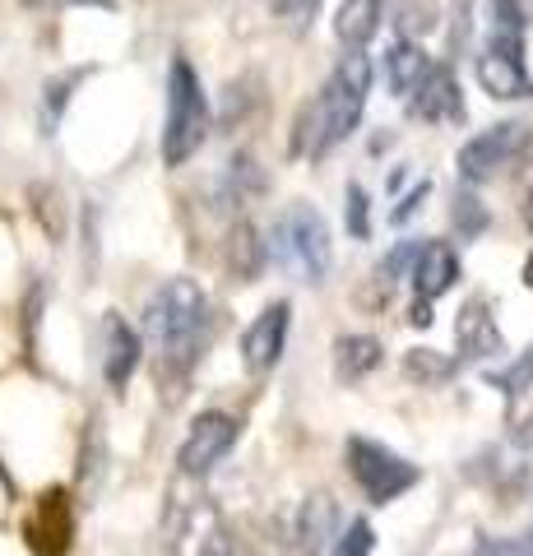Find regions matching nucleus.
Here are the masks:
<instances>
[{
  "mask_svg": "<svg viewBox=\"0 0 533 556\" xmlns=\"http://www.w3.org/2000/svg\"><path fill=\"white\" fill-rule=\"evenodd\" d=\"M367 93H371V56L348 51V56L334 65L330 84L320 89V98L312 102V112H306V121H302V139L316 159L339 149L343 139L357 130V121H363V112H367Z\"/></svg>",
  "mask_w": 533,
  "mask_h": 556,
  "instance_id": "nucleus-1",
  "label": "nucleus"
},
{
  "mask_svg": "<svg viewBox=\"0 0 533 556\" xmlns=\"http://www.w3.org/2000/svg\"><path fill=\"white\" fill-rule=\"evenodd\" d=\"M144 329H149V339L158 343V353L191 362L214 329V306L204 298L200 283H191V278H172V283H163L149 298Z\"/></svg>",
  "mask_w": 533,
  "mask_h": 556,
  "instance_id": "nucleus-2",
  "label": "nucleus"
},
{
  "mask_svg": "<svg viewBox=\"0 0 533 556\" xmlns=\"http://www.w3.org/2000/svg\"><path fill=\"white\" fill-rule=\"evenodd\" d=\"M478 84L502 98H533V79H529V65H524V10L520 0H492V33H487V47L478 56Z\"/></svg>",
  "mask_w": 533,
  "mask_h": 556,
  "instance_id": "nucleus-3",
  "label": "nucleus"
},
{
  "mask_svg": "<svg viewBox=\"0 0 533 556\" xmlns=\"http://www.w3.org/2000/svg\"><path fill=\"white\" fill-rule=\"evenodd\" d=\"M210 135V98L200 89L195 65L177 56L167 70V126H163V163L181 167Z\"/></svg>",
  "mask_w": 533,
  "mask_h": 556,
  "instance_id": "nucleus-4",
  "label": "nucleus"
},
{
  "mask_svg": "<svg viewBox=\"0 0 533 556\" xmlns=\"http://www.w3.org/2000/svg\"><path fill=\"white\" fill-rule=\"evenodd\" d=\"M269 247H274V260L283 269L302 274L306 283H316L330 269V228H325V218L312 204H292L288 214H279Z\"/></svg>",
  "mask_w": 533,
  "mask_h": 556,
  "instance_id": "nucleus-5",
  "label": "nucleus"
},
{
  "mask_svg": "<svg viewBox=\"0 0 533 556\" xmlns=\"http://www.w3.org/2000/svg\"><path fill=\"white\" fill-rule=\"evenodd\" d=\"M348 468H353L357 486L367 492V501H376V506H385V501H394L418 482V464H408L404 455H394L381 441H363V437L348 441Z\"/></svg>",
  "mask_w": 533,
  "mask_h": 556,
  "instance_id": "nucleus-6",
  "label": "nucleus"
},
{
  "mask_svg": "<svg viewBox=\"0 0 533 556\" xmlns=\"http://www.w3.org/2000/svg\"><path fill=\"white\" fill-rule=\"evenodd\" d=\"M529 139L533 135H529L524 121H502V126L473 135L469 144L459 149V177L464 181H487V177H496V172L510 167L515 159H524Z\"/></svg>",
  "mask_w": 533,
  "mask_h": 556,
  "instance_id": "nucleus-7",
  "label": "nucleus"
},
{
  "mask_svg": "<svg viewBox=\"0 0 533 556\" xmlns=\"http://www.w3.org/2000/svg\"><path fill=\"white\" fill-rule=\"evenodd\" d=\"M232 441H237V417L200 413L191 422V431H186V441H181V455H177L181 473H210V468L232 450Z\"/></svg>",
  "mask_w": 533,
  "mask_h": 556,
  "instance_id": "nucleus-8",
  "label": "nucleus"
},
{
  "mask_svg": "<svg viewBox=\"0 0 533 556\" xmlns=\"http://www.w3.org/2000/svg\"><path fill=\"white\" fill-rule=\"evenodd\" d=\"M288 325H292V306H288V302H269L261 316L251 320V329L242 334V362H246L251 376H265L274 362L283 357Z\"/></svg>",
  "mask_w": 533,
  "mask_h": 556,
  "instance_id": "nucleus-9",
  "label": "nucleus"
},
{
  "mask_svg": "<svg viewBox=\"0 0 533 556\" xmlns=\"http://www.w3.org/2000/svg\"><path fill=\"white\" fill-rule=\"evenodd\" d=\"M135 367H140V334L116 311H107L102 316V376H107L112 390H126Z\"/></svg>",
  "mask_w": 533,
  "mask_h": 556,
  "instance_id": "nucleus-10",
  "label": "nucleus"
},
{
  "mask_svg": "<svg viewBox=\"0 0 533 556\" xmlns=\"http://www.w3.org/2000/svg\"><path fill=\"white\" fill-rule=\"evenodd\" d=\"M459 278V255L445 247V241H427L413 260V288H418V302L432 306L441 292H450Z\"/></svg>",
  "mask_w": 533,
  "mask_h": 556,
  "instance_id": "nucleus-11",
  "label": "nucleus"
},
{
  "mask_svg": "<svg viewBox=\"0 0 533 556\" xmlns=\"http://www.w3.org/2000/svg\"><path fill=\"white\" fill-rule=\"evenodd\" d=\"M455 343H459V357H492L502 353V329H496V316L483 298L464 302L459 320H455Z\"/></svg>",
  "mask_w": 533,
  "mask_h": 556,
  "instance_id": "nucleus-12",
  "label": "nucleus"
},
{
  "mask_svg": "<svg viewBox=\"0 0 533 556\" xmlns=\"http://www.w3.org/2000/svg\"><path fill=\"white\" fill-rule=\"evenodd\" d=\"M408 108L413 116H422V121H459L464 116V98H459V84L455 75L445 65H432V75L422 79V89L408 98Z\"/></svg>",
  "mask_w": 533,
  "mask_h": 556,
  "instance_id": "nucleus-13",
  "label": "nucleus"
},
{
  "mask_svg": "<svg viewBox=\"0 0 533 556\" xmlns=\"http://www.w3.org/2000/svg\"><path fill=\"white\" fill-rule=\"evenodd\" d=\"M381 10H385V0H343L334 14L339 42L348 51H363L376 38V28H381Z\"/></svg>",
  "mask_w": 533,
  "mask_h": 556,
  "instance_id": "nucleus-14",
  "label": "nucleus"
},
{
  "mask_svg": "<svg viewBox=\"0 0 533 556\" xmlns=\"http://www.w3.org/2000/svg\"><path fill=\"white\" fill-rule=\"evenodd\" d=\"M376 367H381V339L371 334H343L334 343V371L343 386H357L363 376H371Z\"/></svg>",
  "mask_w": 533,
  "mask_h": 556,
  "instance_id": "nucleus-15",
  "label": "nucleus"
},
{
  "mask_svg": "<svg viewBox=\"0 0 533 556\" xmlns=\"http://www.w3.org/2000/svg\"><path fill=\"white\" fill-rule=\"evenodd\" d=\"M432 75V61H427V51L418 47V42H394L390 47V84H394V93H404V98H413L422 89V79Z\"/></svg>",
  "mask_w": 533,
  "mask_h": 556,
  "instance_id": "nucleus-16",
  "label": "nucleus"
},
{
  "mask_svg": "<svg viewBox=\"0 0 533 556\" xmlns=\"http://www.w3.org/2000/svg\"><path fill=\"white\" fill-rule=\"evenodd\" d=\"M334 529V501L330 496H312L297 515V538H302V552H316L325 538Z\"/></svg>",
  "mask_w": 533,
  "mask_h": 556,
  "instance_id": "nucleus-17",
  "label": "nucleus"
},
{
  "mask_svg": "<svg viewBox=\"0 0 533 556\" xmlns=\"http://www.w3.org/2000/svg\"><path fill=\"white\" fill-rule=\"evenodd\" d=\"M404 376L418 380V386H441V380L455 376V362L432 353V348H413V353L404 357Z\"/></svg>",
  "mask_w": 533,
  "mask_h": 556,
  "instance_id": "nucleus-18",
  "label": "nucleus"
},
{
  "mask_svg": "<svg viewBox=\"0 0 533 556\" xmlns=\"http://www.w3.org/2000/svg\"><path fill=\"white\" fill-rule=\"evenodd\" d=\"M371 547H376V533L367 519H357V525L343 529V538L334 543V556H371Z\"/></svg>",
  "mask_w": 533,
  "mask_h": 556,
  "instance_id": "nucleus-19",
  "label": "nucleus"
},
{
  "mask_svg": "<svg viewBox=\"0 0 533 556\" xmlns=\"http://www.w3.org/2000/svg\"><path fill=\"white\" fill-rule=\"evenodd\" d=\"M496 380V386H502L506 394H520L524 386H533V348H529V353L520 357V362H515V367L510 371H502V376H492Z\"/></svg>",
  "mask_w": 533,
  "mask_h": 556,
  "instance_id": "nucleus-20",
  "label": "nucleus"
},
{
  "mask_svg": "<svg viewBox=\"0 0 533 556\" xmlns=\"http://www.w3.org/2000/svg\"><path fill=\"white\" fill-rule=\"evenodd\" d=\"M455 223H459V232H483L487 228V208L469 200V195H459L455 200Z\"/></svg>",
  "mask_w": 533,
  "mask_h": 556,
  "instance_id": "nucleus-21",
  "label": "nucleus"
},
{
  "mask_svg": "<svg viewBox=\"0 0 533 556\" xmlns=\"http://www.w3.org/2000/svg\"><path fill=\"white\" fill-rule=\"evenodd\" d=\"M348 232H353V237H367V232H371V223H367V195H363V186H348Z\"/></svg>",
  "mask_w": 533,
  "mask_h": 556,
  "instance_id": "nucleus-22",
  "label": "nucleus"
},
{
  "mask_svg": "<svg viewBox=\"0 0 533 556\" xmlns=\"http://www.w3.org/2000/svg\"><path fill=\"white\" fill-rule=\"evenodd\" d=\"M312 10H316V0H274V14H279V20H292L297 28L312 20Z\"/></svg>",
  "mask_w": 533,
  "mask_h": 556,
  "instance_id": "nucleus-23",
  "label": "nucleus"
},
{
  "mask_svg": "<svg viewBox=\"0 0 533 556\" xmlns=\"http://www.w3.org/2000/svg\"><path fill=\"white\" fill-rule=\"evenodd\" d=\"M496 556H533V533L529 538H515V543H492Z\"/></svg>",
  "mask_w": 533,
  "mask_h": 556,
  "instance_id": "nucleus-24",
  "label": "nucleus"
},
{
  "mask_svg": "<svg viewBox=\"0 0 533 556\" xmlns=\"http://www.w3.org/2000/svg\"><path fill=\"white\" fill-rule=\"evenodd\" d=\"M422 195H427V186H418V190H413V195L399 204V208H394V223H404V218H413V214H418V204H422Z\"/></svg>",
  "mask_w": 533,
  "mask_h": 556,
  "instance_id": "nucleus-25",
  "label": "nucleus"
},
{
  "mask_svg": "<svg viewBox=\"0 0 533 556\" xmlns=\"http://www.w3.org/2000/svg\"><path fill=\"white\" fill-rule=\"evenodd\" d=\"M24 5H102V10H112V0H24Z\"/></svg>",
  "mask_w": 533,
  "mask_h": 556,
  "instance_id": "nucleus-26",
  "label": "nucleus"
},
{
  "mask_svg": "<svg viewBox=\"0 0 533 556\" xmlns=\"http://www.w3.org/2000/svg\"><path fill=\"white\" fill-rule=\"evenodd\" d=\"M200 556H232V547H228V543H223V538H210V543H204V547H200Z\"/></svg>",
  "mask_w": 533,
  "mask_h": 556,
  "instance_id": "nucleus-27",
  "label": "nucleus"
},
{
  "mask_svg": "<svg viewBox=\"0 0 533 556\" xmlns=\"http://www.w3.org/2000/svg\"><path fill=\"white\" fill-rule=\"evenodd\" d=\"M478 556H496V552H492V543H487V547H483V552H478Z\"/></svg>",
  "mask_w": 533,
  "mask_h": 556,
  "instance_id": "nucleus-28",
  "label": "nucleus"
}]
</instances>
